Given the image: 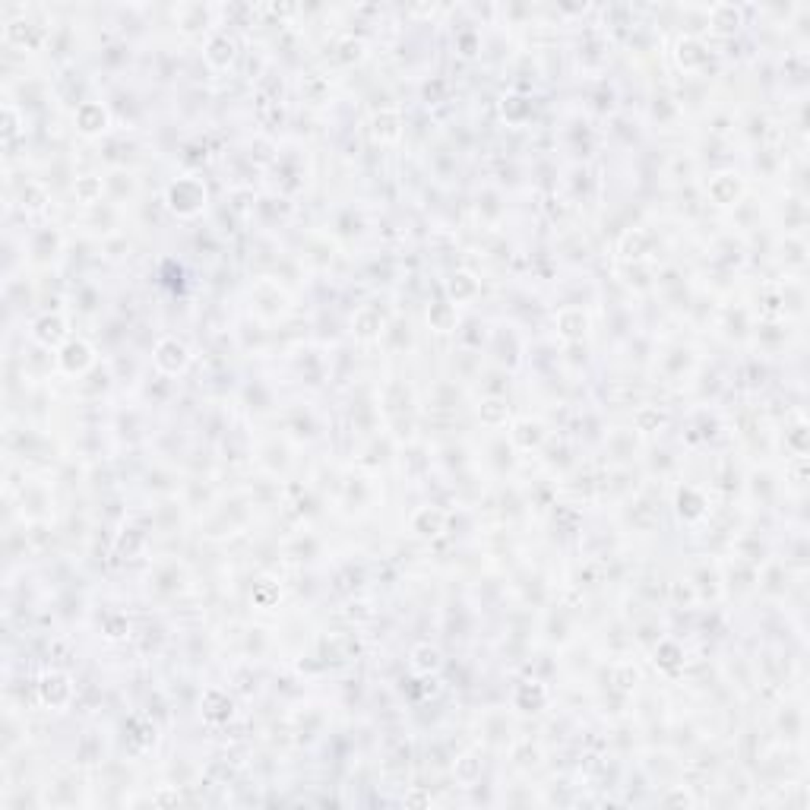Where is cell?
Here are the masks:
<instances>
[{
  "label": "cell",
  "mask_w": 810,
  "mask_h": 810,
  "mask_svg": "<svg viewBox=\"0 0 810 810\" xmlns=\"http://www.w3.org/2000/svg\"><path fill=\"white\" fill-rule=\"evenodd\" d=\"M687 497H690V500H687V507H681V513H687V516H699V513H703V497H699L697 491H690V488H687Z\"/></svg>",
  "instance_id": "obj_19"
},
{
  "label": "cell",
  "mask_w": 810,
  "mask_h": 810,
  "mask_svg": "<svg viewBox=\"0 0 810 810\" xmlns=\"http://www.w3.org/2000/svg\"><path fill=\"white\" fill-rule=\"evenodd\" d=\"M228 715H232V699H228L225 693H218V690L206 693V719L209 722H225Z\"/></svg>",
  "instance_id": "obj_8"
},
{
  "label": "cell",
  "mask_w": 810,
  "mask_h": 810,
  "mask_svg": "<svg viewBox=\"0 0 810 810\" xmlns=\"http://www.w3.org/2000/svg\"><path fill=\"white\" fill-rule=\"evenodd\" d=\"M548 703V690L541 687V684H522L516 693V706L519 709H525V713H535V709H541V706Z\"/></svg>",
  "instance_id": "obj_7"
},
{
  "label": "cell",
  "mask_w": 810,
  "mask_h": 810,
  "mask_svg": "<svg viewBox=\"0 0 810 810\" xmlns=\"http://www.w3.org/2000/svg\"><path fill=\"white\" fill-rule=\"evenodd\" d=\"M92 361V352L86 342H67L64 346V352H60V368L67 370V374H79V370L89 368Z\"/></svg>",
  "instance_id": "obj_4"
},
{
  "label": "cell",
  "mask_w": 810,
  "mask_h": 810,
  "mask_svg": "<svg viewBox=\"0 0 810 810\" xmlns=\"http://www.w3.org/2000/svg\"><path fill=\"white\" fill-rule=\"evenodd\" d=\"M507 415V405L500 402V399H491V402H484L481 405V418L488 421V424H497V421Z\"/></svg>",
  "instance_id": "obj_15"
},
{
  "label": "cell",
  "mask_w": 810,
  "mask_h": 810,
  "mask_svg": "<svg viewBox=\"0 0 810 810\" xmlns=\"http://www.w3.org/2000/svg\"><path fill=\"white\" fill-rule=\"evenodd\" d=\"M383 124V136H399V127H396V114H383V117H377V127Z\"/></svg>",
  "instance_id": "obj_20"
},
{
  "label": "cell",
  "mask_w": 810,
  "mask_h": 810,
  "mask_svg": "<svg viewBox=\"0 0 810 810\" xmlns=\"http://www.w3.org/2000/svg\"><path fill=\"white\" fill-rule=\"evenodd\" d=\"M475 288H478V285H475V279H472V276H465V272L453 276V282H450V292H453V298H456V301L472 298Z\"/></svg>",
  "instance_id": "obj_12"
},
{
  "label": "cell",
  "mask_w": 810,
  "mask_h": 810,
  "mask_svg": "<svg viewBox=\"0 0 810 810\" xmlns=\"http://www.w3.org/2000/svg\"><path fill=\"white\" fill-rule=\"evenodd\" d=\"M443 529V513H431V510H421L418 516H415V532L421 535H437Z\"/></svg>",
  "instance_id": "obj_10"
},
{
  "label": "cell",
  "mask_w": 810,
  "mask_h": 810,
  "mask_svg": "<svg viewBox=\"0 0 810 810\" xmlns=\"http://www.w3.org/2000/svg\"><path fill=\"white\" fill-rule=\"evenodd\" d=\"M677 661H681V649H677L675 643H665V646H661V649H659V665L661 668H675Z\"/></svg>",
  "instance_id": "obj_18"
},
{
  "label": "cell",
  "mask_w": 810,
  "mask_h": 810,
  "mask_svg": "<svg viewBox=\"0 0 810 810\" xmlns=\"http://www.w3.org/2000/svg\"><path fill=\"white\" fill-rule=\"evenodd\" d=\"M156 364L165 374H178V370L187 368V348L180 346L178 339H162L156 348Z\"/></svg>",
  "instance_id": "obj_2"
},
{
  "label": "cell",
  "mask_w": 810,
  "mask_h": 810,
  "mask_svg": "<svg viewBox=\"0 0 810 810\" xmlns=\"http://www.w3.org/2000/svg\"><path fill=\"white\" fill-rule=\"evenodd\" d=\"M677 57H681V64H687V67H697L699 60H703V48L687 38V41H681V54H677Z\"/></svg>",
  "instance_id": "obj_14"
},
{
  "label": "cell",
  "mask_w": 810,
  "mask_h": 810,
  "mask_svg": "<svg viewBox=\"0 0 810 810\" xmlns=\"http://www.w3.org/2000/svg\"><path fill=\"white\" fill-rule=\"evenodd\" d=\"M431 323H434L437 330H450L453 323H456V310H453V304H437V308L431 310Z\"/></svg>",
  "instance_id": "obj_13"
},
{
  "label": "cell",
  "mask_w": 810,
  "mask_h": 810,
  "mask_svg": "<svg viewBox=\"0 0 810 810\" xmlns=\"http://www.w3.org/2000/svg\"><path fill=\"white\" fill-rule=\"evenodd\" d=\"M3 117H7V130H3V136L10 140V136L16 133V111H13V108H7V111H3Z\"/></svg>",
  "instance_id": "obj_21"
},
{
  "label": "cell",
  "mask_w": 810,
  "mask_h": 810,
  "mask_svg": "<svg viewBox=\"0 0 810 810\" xmlns=\"http://www.w3.org/2000/svg\"><path fill=\"white\" fill-rule=\"evenodd\" d=\"M38 690H41V699H45L48 706H64L70 699V693H73V687H70V681L64 675H45L41 677V684H38Z\"/></svg>",
  "instance_id": "obj_3"
},
{
  "label": "cell",
  "mask_w": 810,
  "mask_h": 810,
  "mask_svg": "<svg viewBox=\"0 0 810 810\" xmlns=\"http://www.w3.org/2000/svg\"><path fill=\"white\" fill-rule=\"evenodd\" d=\"M64 320H60L57 314H45L41 320H35V339L41 342V346H54V342H60L64 339Z\"/></svg>",
  "instance_id": "obj_6"
},
{
  "label": "cell",
  "mask_w": 810,
  "mask_h": 810,
  "mask_svg": "<svg viewBox=\"0 0 810 810\" xmlns=\"http://www.w3.org/2000/svg\"><path fill=\"white\" fill-rule=\"evenodd\" d=\"M561 326H563L567 336H579V332H585V317L583 314H563Z\"/></svg>",
  "instance_id": "obj_16"
},
{
  "label": "cell",
  "mask_w": 810,
  "mask_h": 810,
  "mask_svg": "<svg viewBox=\"0 0 810 810\" xmlns=\"http://www.w3.org/2000/svg\"><path fill=\"white\" fill-rule=\"evenodd\" d=\"M76 124H79L83 133H98V130L108 127V111L102 105H95V102H89V105H83L76 111Z\"/></svg>",
  "instance_id": "obj_5"
},
{
  "label": "cell",
  "mask_w": 810,
  "mask_h": 810,
  "mask_svg": "<svg viewBox=\"0 0 810 810\" xmlns=\"http://www.w3.org/2000/svg\"><path fill=\"white\" fill-rule=\"evenodd\" d=\"M202 200H206V190H202V184L196 178H180L168 190V206L174 212H180V216H194L202 206Z\"/></svg>",
  "instance_id": "obj_1"
},
{
  "label": "cell",
  "mask_w": 810,
  "mask_h": 810,
  "mask_svg": "<svg viewBox=\"0 0 810 810\" xmlns=\"http://www.w3.org/2000/svg\"><path fill=\"white\" fill-rule=\"evenodd\" d=\"M76 194L83 196L86 202H92L95 194H102V184H98L95 178H83V180H76Z\"/></svg>",
  "instance_id": "obj_17"
},
{
  "label": "cell",
  "mask_w": 810,
  "mask_h": 810,
  "mask_svg": "<svg viewBox=\"0 0 810 810\" xmlns=\"http://www.w3.org/2000/svg\"><path fill=\"white\" fill-rule=\"evenodd\" d=\"M412 665H415V671H434V668L440 665V652L431 649V646H418L412 652Z\"/></svg>",
  "instance_id": "obj_11"
},
{
  "label": "cell",
  "mask_w": 810,
  "mask_h": 810,
  "mask_svg": "<svg viewBox=\"0 0 810 810\" xmlns=\"http://www.w3.org/2000/svg\"><path fill=\"white\" fill-rule=\"evenodd\" d=\"M206 57L212 60V64H218V67H225L228 60L234 57V41L228 35H212L209 41V51H206Z\"/></svg>",
  "instance_id": "obj_9"
}]
</instances>
